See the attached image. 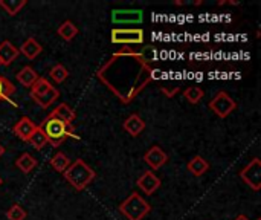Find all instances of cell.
Instances as JSON below:
<instances>
[{
  "instance_id": "obj_19",
  "label": "cell",
  "mask_w": 261,
  "mask_h": 220,
  "mask_svg": "<svg viewBox=\"0 0 261 220\" xmlns=\"http://www.w3.org/2000/svg\"><path fill=\"white\" fill-rule=\"evenodd\" d=\"M57 32H58V35H60L63 40L72 41V40L78 35V28H76V25H75L73 21L66 20V21H63V23L58 26Z\"/></svg>"
},
{
  "instance_id": "obj_16",
  "label": "cell",
  "mask_w": 261,
  "mask_h": 220,
  "mask_svg": "<svg viewBox=\"0 0 261 220\" xmlns=\"http://www.w3.org/2000/svg\"><path fill=\"white\" fill-rule=\"evenodd\" d=\"M210 170V164L205 158L202 156H194L190 162H188V172L196 176V178H200L203 176L206 172Z\"/></svg>"
},
{
  "instance_id": "obj_20",
  "label": "cell",
  "mask_w": 261,
  "mask_h": 220,
  "mask_svg": "<svg viewBox=\"0 0 261 220\" xmlns=\"http://www.w3.org/2000/svg\"><path fill=\"white\" fill-rule=\"evenodd\" d=\"M50 167L55 170V172H58V173H64L69 167H70V159L64 155V153H61V152H58V153H55L54 156H52V159H50Z\"/></svg>"
},
{
  "instance_id": "obj_21",
  "label": "cell",
  "mask_w": 261,
  "mask_h": 220,
  "mask_svg": "<svg viewBox=\"0 0 261 220\" xmlns=\"http://www.w3.org/2000/svg\"><path fill=\"white\" fill-rule=\"evenodd\" d=\"M58 96H60L58 89L52 87V89H49L46 93H43V95H40V96H32V98H34V101H35L41 109H47L55 100H58Z\"/></svg>"
},
{
  "instance_id": "obj_9",
  "label": "cell",
  "mask_w": 261,
  "mask_h": 220,
  "mask_svg": "<svg viewBox=\"0 0 261 220\" xmlns=\"http://www.w3.org/2000/svg\"><path fill=\"white\" fill-rule=\"evenodd\" d=\"M138 187L147 194L151 196L153 193H156L161 188V179L153 173V172H145L139 179H138Z\"/></svg>"
},
{
  "instance_id": "obj_13",
  "label": "cell",
  "mask_w": 261,
  "mask_h": 220,
  "mask_svg": "<svg viewBox=\"0 0 261 220\" xmlns=\"http://www.w3.org/2000/svg\"><path fill=\"white\" fill-rule=\"evenodd\" d=\"M18 55H20L18 49L9 40H5V41L0 43V61H2V66L12 64L18 58Z\"/></svg>"
},
{
  "instance_id": "obj_29",
  "label": "cell",
  "mask_w": 261,
  "mask_h": 220,
  "mask_svg": "<svg viewBox=\"0 0 261 220\" xmlns=\"http://www.w3.org/2000/svg\"><path fill=\"white\" fill-rule=\"evenodd\" d=\"M234 220H249V219H248L246 216H243V214H240V216H237V217H236V219H234Z\"/></svg>"
},
{
  "instance_id": "obj_17",
  "label": "cell",
  "mask_w": 261,
  "mask_h": 220,
  "mask_svg": "<svg viewBox=\"0 0 261 220\" xmlns=\"http://www.w3.org/2000/svg\"><path fill=\"white\" fill-rule=\"evenodd\" d=\"M38 80V74L35 72V69H32L31 66H24L18 74H17V81L24 86V87H32V84Z\"/></svg>"
},
{
  "instance_id": "obj_26",
  "label": "cell",
  "mask_w": 261,
  "mask_h": 220,
  "mask_svg": "<svg viewBox=\"0 0 261 220\" xmlns=\"http://www.w3.org/2000/svg\"><path fill=\"white\" fill-rule=\"evenodd\" d=\"M49 75H50V78L55 81V83H63V81H66L67 80V77H69V70L63 66V64H55L52 69H50V72H49Z\"/></svg>"
},
{
  "instance_id": "obj_32",
  "label": "cell",
  "mask_w": 261,
  "mask_h": 220,
  "mask_svg": "<svg viewBox=\"0 0 261 220\" xmlns=\"http://www.w3.org/2000/svg\"><path fill=\"white\" fill-rule=\"evenodd\" d=\"M0 66H2V61H0Z\"/></svg>"
},
{
  "instance_id": "obj_28",
  "label": "cell",
  "mask_w": 261,
  "mask_h": 220,
  "mask_svg": "<svg viewBox=\"0 0 261 220\" xmlns=\"http://www.w3.org/2000/svg\"><path fill=\"white\" fill-rule=\"evenodd\" d=\"M26 211L21 205H12L8 211H6V217L8 220H24L26 219Z\"/></svg>"
},
{
  "instance_id": "obj_15",
  "label": "cell",
  "mask_w": 261,
  "mask_h": 220,
  "mask_svg": "<svg viewBox=\"0 0 261 220\" xmlns=\"http://www.w3.org/2000/svg\"><path fill=\"white\" fill-rule=\"evenodd\" d=\"M49 116H54V118H57V119H60V121L66 123V124H72L76 115H75L73 109H72L69 104L61 103V104H58V106L50 112V115H49Z\"/></svg>"
},
{
  "instance_id": "obj_5",
  "label": "cell",
  "mask_w": 261,
  "mask_h": 220,
  "mask_svg": "<svg viewBox=\"0 0 261 220\" xmlns=\"http://www.w3.org/2000/svg\"><path fill=\"white\" fill-rule=\"evenodd\" d=\"M237 107V103L226 93V92H219L211 101H210V109L219 116V118H228Z\"/></svg>"
},
{
  "instance_id": "obj_23",
  "label": "cell",
  "mask_w": 261,
  "mask_h": 220,
  "mask_svg": "<svg viewBox=\"0 0 261 220\" xmlns=\"http://www.w3.org/2000/svg\"><path fill=\"white\" fill-rule=\"evenodd\" d=\"M54 86L46 80V78H43V77H38V80L32 84V87H31V95L32 96H40V95H43V93H46L49 89H52Z\"/></svg>"
},
{
  "instance_id": "obj_27",
  "label": "cell",
  "mask_w": 261,
  "mask_h": 220,
  "mask_svg": "<svg viewBox=\"0 0 261 220\" xmlns=\"http://www.w3.org/2000/svg\"><path fill=\"white\" fill-rule=\"evenodd\" d=\"M14 92H15L14 84L8 78H5V77L0 75V101L2 100H8Z\"/></svg>"
},
{
  "instance_id": "obj_12",
  "label": "cell",
  "mask_w": 261,
  "mask_h": 220,
  "mask_svg": "<svg viewBox=\"0 0 261 220\" xmlns=\"http://www.w3.org/2000/svg\"><path fill=\"white\" fill-rule=\"evenodd\" d=\"M122 129H124L130 136L136 138V136H139V135L144 132V129H145V121H144L139 115L133 113V115H130V116L122 123Z\"/></svg>"
},
{
  "instance_id": "obj_30",
  "label": "cell",
  "mask_w": 261,
  "mask_h": 220,
  "mask_svg": "<svg viewBox=\"0 0 261 220\" xmlns=\"http://www.w3.org/2000/svg\"><path fill=\"white\" fill-rule=\"evenodd\" d=\"M3 153H5V147H3V145L0 144V158L3 156Z\"/></svg>"
},
{
  "instance_id": "obj_1",
  "label": "cell",
  "mask_w": 261,
  "mask_h": 220,
  "mask_svg": "<svg viewBox=\"0 0 261 220\" xmlns=\"http://www.w3.org/2000/svg\"><path fill=\"white\" fill-rule=\"evenodd\" d=\"M150 61L144 52L125 47L116 52L96 75L124 104H128L153 80Z\"/></svg>"
},
{
  "instance_id": "obj_24",
  "label": "cell",
  "mask_w": 261,
  "mask_h": 220,
  "mask_svg": "<svg viewBox=\"0 0 261 220\" xmlns=\"http://www.w3.org/2000/svg\"><path fill=\"white\" fill-rule=\"evenodd\" d=\"M184 96L187 98L188 103L197 104V103H200L202 98L205 96V92H203L199 86H191V87H188V89L184 92Z\"/></svg>"
},
{
  "instance_id": "obj_11",
  "label": "cell",
  "mask_w": 261,
  "mask_h": 220,
  "mask_svg": "<svg viewBox=\"0 0 261 220\" xmlns=\"http://www.w3.org/2000/svg\"><path fill=\"white\" fill-rule=\"evenodd\" d=\"M142 17V11L139 9H116L112 14L115 23H141Z\"/></svg>"
},
{
  "instance_id": "obj_18",
  "label": "cell",
  "mask_w": 261,
  "mask_h": 220,
  "mask_svg": "<svg viewBox=\"0 0 261 220\" xmlns=\"http://www.w3.org/2000/svg\"><path fill=\"white\" fill-rule=\"evenodd\" d=\"M37 159L32 156V155H29V153H23V155H20L18 158H17V161H15V167L21 172V173H24V175H28V173H31L35 167H37Z\"/></svg>"
},
{
  "instance_id": "obj_7",
  "label": "cell",
  "mask_w": 261,
  "mask_h": 220,
  "mask_svg": "<svg viewBox=\"0 0 261 220\" xmlns=\"http://www.w3.org/2000/svg\"><path fill=\"white\" fill-rule=\"evenodd\" d=\"M112 43L115 44H142L144 43V31L142 29H113L112 31Z\"/></svg>"
},
{
  "instance_id": "obj_2",
  "label": "cell",
  "mask_w": 261,
  "mask_h": 220,
  "mask_svg": "<svg viewBox=\"0 0 261 220\" xmlns=\"http://www.w3.org/2000/svg\"><path fill=\"white\" fill-rule=\"evenodd\" d=\"M40 127L47 139V144H50L52 147H60L67 138L78 139V135L72 124H66L54 116H47Z\"/></svg>"
},
{
  "instance_id": "obj_22",
  "label": "cell",
  "mask_w": 261,
  "mask_h": 220,
  "mask_svg": "<svg viewBox=\"0 0 261 220\" xmlns=\"http://www.w3.org/2000/svg\"><path fill=\"white\" fill-rule=\"evenodd\" d=\"M24 6L26 0H0V8L5 9V12L11 17L18 14Z\"/></svg>"
},
{
  "instance_id": "obj_25",
  "label": "cell",
  "mask_w": 261,
  "mask_h": 220,
  "mask_svg": "<svg viewBox=\"0 0 261 220\" xmlns=\"http://www.w3.org/2000/svg\"><path fill=\"white\" fill-rule=\"evenodd\" d=\"M35 150H41V149H44V145L47 144V139H46V136H44V133H43V130H41V127L38 126L37 127V130L32 133V136L29 138V141H28Z\"/></svg>"
},
{
  "instance_id": "obj_10",
  "label": "cell",
  "mask_w": 261,
  "mask_h": 220,
  "mask_svg": "<svg viewBox=\"0 0 261 220\" xmlns=\"http://www.w3.org/2000/svg\"><path fill=\"white\" fill-rule=\"evenodd\" d=\"M37 124L32 121V119H29L28 116H23V118H20L18 121H17V124L14 126V133L21 139V141H24V142H28L29 141V138L32 136V133L37 130Z\"/></svg>"
},
{
  "instance_id": "obj_14",
  "label": "cell",
  "mask_w": 261,
  "mask_h": 220,
  "mask_svg": "<svg viewBox=\"0 0 261 220\" xmlns=\"http://www.w3.org/2000/svg\"><path fill=\"white\" fill-rule=\"evenodd\" d=\"M41 51H43L41 44H40L34 37H29L28 40H24V41H23V44L18 47V52H20V54H23L28 60H34V58H37V57L41 54Z\"/></svg>"
},
{
  "instance_id": "obj_8",
  "label": "cell",
  "mask_w": 261,
  "mask_h": 220,
  "mask_svg": "<svg viewBox=\"0 0 261 220\" xmlns=\"http://www.w3.org/2000/svg\"><path fill=\"white\" fill-rule=\"evenodd\" d=\"M144 162L151 168V170H159L161 167H164L168 162V155L159 147V145H153L150 150L145 152L144 155Z\"/></svg>"
},
{
  "instance_id": "obj_6",
  "label": "cell",
  "mask_w": 261,
  "mask_h": 220,
  "mask_svg": "<svg viewBox=\"0 0 261 220\" xmlns=\"http://www.w3.org/2000/svg\"><path fill=\"white\" fill-rule=\"evenodd\" d=\"M242 181L252 188L254 191H260L261 188V161L258 158H254L242 172H240Z\"/></svg>"
},
{
  "instance_id": "obj_3",
  "label": "cell",
  "mask_w": 261,
  "mask_h": 220,
  "mask_svg": "<svg viewBox=\"0 0 261 220\" xmlns=\"http://www.w3.org/2000/svg\"><path fill=\"white\" fill-rule=\"evenodd\" d=\"M64 179L78 191L86 190L96 178V173L93 168H90L83 159H76L70 164V167L63 173Z\"/></svg>"
},
{
  "instance_id": "obj_33",
  "label": "cell",
  "mask_w": 261,
  "mask_h": 220,
  "mask_svg": "<svg viewBox=\"0 0 261 220\" xmlns=\"http://www.w3.org/2000/svg\"><path fill=\"white\" fill-rule=\"evenodd\" d=\"M258 220H261V219H258Z\"/></svg>"
},
{
  "instance_id": "obj_31",
  "label": "cell",
  "mask_w": 261,
  "mask_h": 220,
  "mask_svg": "<svg viewBox=\"0 0 261 220\" xmlns=\"http://www.w3.org/2000/svg\"><path fill=\"white\" fill-rule=\"evenodd\" d=\"M2 184H3V181H2V178H0V187H2Z\"/></svg>"
},
{
  "instance_id": "obj_4",
  "label": "cell",
  "mask_w": 261,
  "mask_h": 220,
  "mask_svg": "<svg viewBox=\"0 0 261 220\" xmlns=\"http://www.w3.org/2000/svg\"><path fill=\"white\" fill-rule=\"evenodd\" d=\"M151 211L150 204L139 196V193H132L121 205L119 213L127 220H142Z\"/></svg>"
}]
</instances>
